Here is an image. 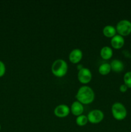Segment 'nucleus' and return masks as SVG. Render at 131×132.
<instances>
[{
    "instance_id": "nucleus-6",
    "label": "nucleus",
    "mask_w": 131,
    "mask_h": 132,
    "mask_svg": "<svg viewBox=\"0 0 131 132\" xmlns=\"http://www.w3.org/2000/svg\"><path fill=\"white\" fill-rule=\"evenodd\" d=\"M78 78L82 83H88L92 79V73L88 68H82L78 71Z\"/></svg>"
},
{
    "instance_id": "nucleus-4",
    "label": "nucleus",
    "mask_w": 131,
    "mask_h": 132,
    "mask_svg": "<svg viewBox=\"0 0 131 132\" xmlns=\"http://www.w3.org/2000/svg\"><path fill=\"white\" fill-rule=\"evenodd\" d=\"M116 29L120 36H128L131 33V22L127 19L119 21L117 23Z\"/></svg>"
},
{
    "instance_id": "nucleus-5",
    "label": "nucleus",
    "mask_w": 131,
    "mask_h": 132,
    "mask_svg": "<svg viewBox=\"0 0 131 132\" xmlns=\"http://www.w3.org/2000/svg\"><path fill=\"white\" fill-rule=\"evenodd\" d=\"M87 117L88 121L91 123H98L103 120L104 114L102 111L100 110L95 109L89 112Z\"/></svg>"
},
{
    "instance_id": "nucleus-1",
    "label": "nucleus",
    "mask_w": 131,
    "mask_h": 132,
    "mask_svg": "<svg viewBox=\"0 0 131 132\" xmlns=\"http://www.w3.org/2000/svg\"><path fill=\"white\" fill-rule=\"evenodd\" d=\"M76 97L82 104H89L95 98V93L91 87L83 86L78 89Z\"/></svg>"
},
{
    "instance_id": "nucleus-7",
    "label": "nucleus",
    "mask_w": 131,
    "mask_h": 132,
    "mask_svg": "<svg viewBox=\"0 0 131 132\" xmlns=\"http://www.w3.org/2000/svg\"><path fill=\"white\" fill-rule=\"evenodd\" d=\"M70 112V109L66 104H62L58 105L54 110V113L55 116L59 117H64L68 116Z\"/></svg>"
},
{
    "instance_id": "nucleus-12",
    "label": "nucleus",
    "mask_w": 131,
    "mask_h": 132,
    "mask_svg": "<svg viewBox=\"0 0 131 132\" xmlns=\"http://www.w3.org/2000/svg\"><path fill=\"white\" fill-rule=\"evenodd\" d=\"M113 50L109 46H104L100 50L101 57L104 59H109L113 55Z\"/></svg>"
},
{
    "instance_id": "nucleus-8",
    "label": "nucleus",
    "mask_w": 131,
    "mask_h": 132,
    "mask_svg": "<svg viewBox=\"0 0 131 132\" xmlns=\"http://www.w3.org/2000/svg\"><path fill=\"white\" fill-rule=\"evenodd\" d=\"M112 46L114 48H121L125 44V39L123 36L119 34H116L114 37H112L110 41Z\"/></svg>"
},
{
    "instance_id": "nucleus-2",
    "label": "nucleus",
    "mask_w": 131,
    "mask_h": 132,
    "mask_svg": "<svg viewBox=\"0 0 131 132\" xmlns=\"http://www.w3.org/2000/svg\"><path fill=\"white\" fill-rule=\"evenodd\" d=\"M51 71L55 76L57 77H62L68 71V64L63 59H57L51 66Z\"/></svg>"
},
{
    "instance_id": "nucleus-17",
    "label": "nucleus",
    "mask_w": 131,
    "mask_h": 132,
    "mask_svg": "<svg viewBox=\"0 0 131 132\" xmlns=\"http://www.w3.org/2000/svg\"><path fill=\"white\" fill-rule=\"evenodd\" d=\"M5 65L1 61H0V77L3 76L5 73Z\"/></svg>"
},
{
    "instance_id": "nucleus-15",
    "label": "nucleus",
    "mask_w": 131,
    "mask_h": 132,
    "mask_svg": "<svg viewBox=\"0 0 131 132\" xmlns=\"http://www.w3.org/2000/svg\"><path fill=\"white\" fill-rule=\"evenodd\" d=\"M87 121H88V119L87 116L85 115H80L76 119V122L79 126H84L87 124Z\"/></svg>"
},
{
    "instance_id": "nucleus-9",
    "label": "nucleus",
    "mask_w": 131,
    "mask_h": 132,
    "mask_svg": "<svg viewBox=\"0 0 131 132\" xmlns=\"http://www.w3.org/2000/svg\"><path fill=\"white\" fill-rule=\"evenodd\" d=\"M82 57V50L78 48H75L72 50L69 55V60L73 63H77L81 60Z\"/></svg>"
},
{
    "instance_id": "nucleus-10",
    "label": "nucleus",
    "mask_w": 131,
    "mask_h": 132,
    "mask_svg": "<svg viewBox=\"0 0 131 132\" xmlns=\"http://www.w3.org/2000/svg\"><path fill=\"white\" fill-rule=\"evenodd\" d=\"M71 111L74 116H79L82 115L83 112V106L82 103L79 101L73 102L71 106Z\"/></svg>"
},
{
    "instance_id": "nucleus-19",
    "label": "nucleus",
    "mask_w": 131,
    "mask_h": 132,
    "mask_svg": "<svg viewBox=\"0 0 131 132\" xmlns=\"http://www.w3.org/2000/svg\"><path fill=\"white\" fill-rule=\"evenodd\" d=\"M1 125H0V130H1Z\"/></svg>"
},
{
    "instance_id": "nucleus-16",
    "label": "nucleus",
    "mask_w": 131,
    "mask_h": 132,
    "mask_svg": "<svg viewBox=\"0 0 131 132\" xmlns=\"http://www.w3.org/2000/svg\"><path fill=\"white\" fill-rule=\"evenodd\" d=\"M125 85L128 88H131V72H127L123 77Z\"/></svg>"
},
{
    "instance_id": "nucleus-3",
    "label": "nucleus",
    "mask_w": 131,
    "mask_h": 132,
    "mask_svg": "<svg viewBox=\"0 0 131 132\" xmlns=\"http://www.w3.org/2000/svg\"><path fill=\"white\" fill-rule=\"evenodd\" d=\"M112 113L116 119L123 120L127 117V111L125 106L122 103L117 102L112 106Z\"/></svg>"
},
{
    "instance_id": "nucleus-18",
    "label": "nucleus",
    "mask_w": 131,
    "mask_h": 132,
    "mask_svg": "<svg viewBox=\"0 0 131 132\" xmlns=\"http://www.w3.org/2000/svg\"><path fill=\"white\" fill-rule=\"evenodd\" d=\"M127 89H128V87H127L125 84L121 85L120 86V87H119V90H120V91L121 92H125L127 90Z\"/></svg>"
},
{
    "instance_id": "nucleus-13",
    "label": "nucleus",
    "mask_w": 131,
    "mask_h": 132,
    "mask_svg": "<svg viewBox=\"0 0 131 132\" xmlns=\"http://www.w3.org/2000/svg\"><path fill=\"white\" fill-rule=\"evenodd\" d=\"M103 33L108 37H114L116 33V29L112 25H107L103 29Z\"/></svg>"
},
{
    "instance_id": "nucleus-14",
    "label": "nucleus",
    "mask_w": 131,
    "mask_h": 132,
    "mask_svg": "<svg viewBox=\"0 0 131 132\" xmlns=\"http://www.w3.org/2000/svg\"><path fill=\"white\" fill-rule=\"evenodd\" d=\"M99 72L102 75L108 74L111 70L110 64L107 63H104L99 67Z\"/></svg>"
},
{
    "instance_id": "nucleus-11",
    "label": "nucleus",
    "mask_w": 131,
    "mask_h": 132,
    "mask_svg": "<svg viewBox=\"0 0 131 132\" xmlns=\"http://www.w3.org/2000/svg\"><path fill=\"white\" fill-rule=\"evenodd\" d=\"M110 64L111 69L114 72H121L123 68H124L123 63L121 60H119V59H114V60L112 61L111 63Z\"/></svg>"
}]
</instances>
